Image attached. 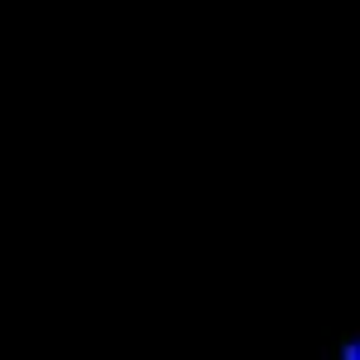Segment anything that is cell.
Here are the masks:
<instances>
[{
    "label": "cell",
    "mask_w": 360,
    "mask_h": 360,
    "mask_svg": "<svg viewBox=\"0 0 360 360\" xmlns=\"http://www.w3.org/2000/svg\"><path fill=\"white\" fill-rule=\"evenodd\" d=\"M341 360H360V341L351 336V341H341Z\"/></svg>",
    "instance_id": "6da1fadb"
}]
</instances>
